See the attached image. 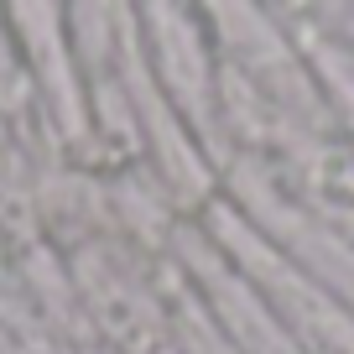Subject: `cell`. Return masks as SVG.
<instances>
[]
</instances>
